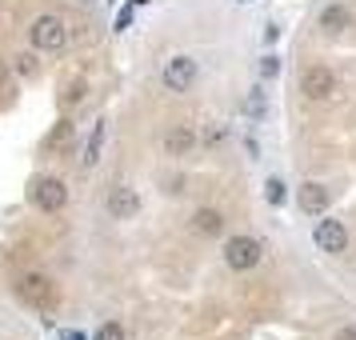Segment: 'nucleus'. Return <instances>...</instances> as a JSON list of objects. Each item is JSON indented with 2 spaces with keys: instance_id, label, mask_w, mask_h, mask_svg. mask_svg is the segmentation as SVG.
<instances>
[{
  "instance_id": "1",
  "label": "nucleus",
  "mask_w": 356,
  "mask_h": 340,
  "mask_svg": "<svg viewBox=\"0 0 356 340\" xmlns=\"http://www.w3.org/2000/svg\"><path fill=\"white\" fill-rule=\"evenodd\" d=\"M29 40H33V49L40 52H60L68 40V29L60 17H52V13H44V17L33 20V29H29Z\"/></svg>"
},
{
  "instance_id": "2",
  "label": "nucleus",
  "mask_w": 356,
  "mask_h": 340,
  "mask_svg": "<svg viewBox=\"0 0 356 340\" xmlns=\"http://www.w3.org/2000/svg\"><path fill=\"white\" fill-rule=\"evenodd\" d=\"M260 257H264V248H260L257 236H232L225 244V264L232 273H248V268H257Z\"/></svg>"
},
{
  "instance_id": "3",
  "label": "nucleus",
  "mask_w": 356,
  "mask_h": 340,
  "mask_svg": "<svg viewBox=\"0 0 356 340\" xmlns=\"http://www.w3.org/2000/svg\"><path fill=\"white\" fill-rule=\"evenodd\" d=\"M33 204L40 212H60L68 204V188H65V180L60 177H40V180H33Z\"/></svg>"
},
{
  "instance_id": "4",
  "label": "nucleus",
  "mask_w": 356,
  "mask_h": 340,
  "mask_svg": "<svg viewBox=\"0 0 356 340\" xmlns=\"http://www.w3.org/2000/svg\"><path fill=\"white\" fill-rule=\"evenodd\" d=\"M17 292H20V300H24V305H36V308H49L52 300H56V284H52L49 276H40V273L20 276Z\"/></svg>"
},
{
  "instance_id": "5",
  "label": "nucleus",
  "mask_w": 356,
  "mask_h": 340,
  "mask_svg": "<svg viewBox=\"0 0 356 340\" xmlns=\"http://www.w3.org/2000/svg\"><path fill=\"white\" fill-rule=\"evenodd\" d=\"M312 241H316L321 252L340 257V252L348 248V228L340 225V220H332V216H324V220H316V228H312Z\"/></svg>"
},
{
  "instance_id": "6",
  "label": "nucleus",
  "mask_w": 356,
  "mask_h": 340,
  "mask_svg": "<svg viewBox=\"0 0 356 340\" xmlns=\"http://www.w3.org/2000/svg\"><path fill=\"white\" fill-rule=\"evenodd\" d=\"M161 81H164L168 92H188L193 81H196V60H193V56H172V60L164 65Z\"/></svg>"
},
{
  "instance_id": "7",
  "label": "nucleus",
  "mask_w": 356,
  "mask_h": 340,
  "mask_svg": "<svg viewBox=\"0 0 356 340\" xmlns=\"http://www.w3.org/2000/svg\"><path fill=\"white\" fill-rule=\"evenodd\" d=\"M332 72L324 65H312V68H305V76H300V92H305L308 100H324V97H332Z\"/></svg>"
},
{
  "instance_id": "8",
  "label": "nucleus",
  "mask_w": 356,
  "mask_h": 340,
  "mask_svg": "<svg viewBox=\"0 0 356 340\" xmlns=\"http://www.w3.org/2000/svg\"><path fill=\"white\" fill-rule=\"evenodd\" d=\"M108 212H113L116 220H132V216L140 212V196H136V188L116 184L113 193H108Z\"/></svg>"
},
{
  "instance_id": "9",
  "label": "nucleus",
  "mask_w": 356,
  "mask_h": 340,
  "mask_svg": "<svg viewBox=\"0 0 356 340\" xmlns=\"http://www.w3.org/2000/svg\"><path fill=\"white\" fill-rule=\"evenodd\" d=\"M296 204H300V212H308V216H324V212H328V193H324L316 180H305V184L296 188Z\"/></svg>"
},
{
  "instance_id": "10",
  "label": "nucleus",
  "mask_w": 356,
  "mask_h": 340,
  "mask_svg": "<svg viewBox=\"0 0 356 340\" xmlns=\"http://www.w3.org/2000/svg\"><path fill=\"white\" fill-rule=\"evenodd\" d=\"M193 232H200V236H220V232H225V216L216 209H196L193 212Z\"/></svg>"
},
{
  "instance_id": "11",
  "label": "nucleus",
  "mask_w": 356,
  "mask_h": 340,
  "mask_svg": "<svg viewBox=\"0 0 356 340\" xmlns=\"http://www.w3.org/2000/svg\"><path fill=\"white\" fill-rule=\"evenodd\" d=\"M193 145H196L193 129H172L164 136V152H168V156H184V152H193Z\"/></svg>"
},
{
  "instance_id": "12",
  "label": "nucleus",
  "mask_w": 356,
  "mask_h": 340,
  "mask_svg": "<svg viewBox=\"0 0 356 340\" xmlns=\"http://www.w3.org/2000/svg\"><path fill=\"white\" fill-rule=\"evenodd\" d=\"M348 24H353V13H348L344 4H332V8L321 13V29H328V33H340V29H348Z\"/></svg>"
},
{
  "instance_id": "13",
  "label": "nucleus",
  "mask_w": 356,
  "mask_h": 340,
  "mask_svg": "<svg viewBox=\"0 0 356 340\" xmlns=\"http://www.w3.org/2000/svg\"><path fill=\"white\" fill-rule=\"evenodd\" d=\"M100 145H104V120H100L97 129H92V136H88V145H84V156H81V164H84V168H92V164L100 161Z\"/></svg>"
},
{
  "instance_id": "14",
  "label": "nucleus",
  "mask_w": 356,
  "mask_h": 340,
  "mask_svg": "<svg viewBox=\"0 0 356 340\" xmlns=\"http://www.w3.org/2000/svg\"><path fill=\"white\" fill-rule=\"evenodd\" d=\"M92 340H124V328H120L116 321H104L97 328V337H92Z\"/></svg>"
},
{
  "instance_id": "15",
  "label": "nucleus",
  "mask_w": 356,
  "mask_h": 340,
  "mask_svg": "<svg viewBox=\"0 0 356 340\" xmlns=\"http://www.w3.org/2000/svg\"><path fill=\"white\" fill-rule=\"evenodd\" d=\"M36 68H40V65H36L33 52H20V56H17V72H20V76H36Z\"/></svg>"
},
{
  "instance_id": "16",
  "label": "nucleus",
  "mask_w": 356,
  "mask_h": 340,
  "mask_svg": "<svg viewBox=\"0 0 356 340\" xmlns=\"http://www.w3.org/2000/svg\"><path fill=\"white\" fill-rule=\"evenodd\" d=\"M268 200H273V204L284 200V184H280V180H268Z\"/></svg>"
},
{
  "instance_id": "17",
  "label": "nucleus",
  "mask_w": 356,
  "mask_h": 340,
  "mask_svg": "<svg viewBox=\"0 0 356 340\" xmlns=\"http://www.w3.org/2000/svg\"><path fill=\"white\" fill-rule=\"evenodd\" d=\"M332 340H356V328H340V332H337Z\"/></svg>"
},
{
  "instance_id": "18",
  "label": "nucleus",
  "mask_w": 356,
  "mask_h": 340,
  "mask_svg": "<svg viewBox=\"0 0 356 340\" xmlns=\"http://www.w3.org/2000/svg\"><path fill=\"white\" fill-rule=\"evenodd\" d=\"M4 76H8V68H4V60H0V84H4Z\"/></svg>"
}]
</instances>
